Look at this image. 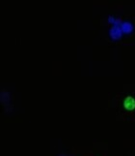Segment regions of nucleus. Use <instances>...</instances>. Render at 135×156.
I'll use <instances>...</instances> for the list:
<instances>
[{
	"label": "nucleus",
	"instance_id": "nucleus-1",
	"mask_svg": "<svg viewBox=\"0 0 135 156\" xmlns=\"http://www.w3.org/2000/svg\"><path fill=\"white\" fill-rule=\"evenodd\" d=\"M123 33L120 26H112L109 29V37L112 41H119L123 37Z\"/></svg>",
	"mask_w": 135,
	"mask_h": 156
},
{
	"label": "nucleus",
	"instance_id": "nucleus-2",
	"mask_svg": "<svg viewBox=\"0 0 135 156\" xmlns=\"http://www.w3.org/2000/svg\"><path fill=\"white\" fill-rule=\"evenodd\" d=\"M120 27H121V29L123 31V34H127V35L131 34L132 32H133V30H134L133 24L130 23V21H127V20L126 21H122Z\"/></svg>",
	"mask_w": 135,
	"mask_h": 156
},
{
	"label": "nucleus",
	"instance_id": "nucleus-3",
	"mask_svg": "<svg viewBox=\"0 0 135 156\" xmlns=\"http://www.w3.org/2000/svg\"><path fill=\"white\" fill-rule=\"evenodd\" d=\"M10 100H11V96L8 92H2L1 93V101H2L3 104H5V103H6V105L9 104Z\"/></svg>",
	"mask_w": 135,
	"mask_h": 156
}]
</instances>
